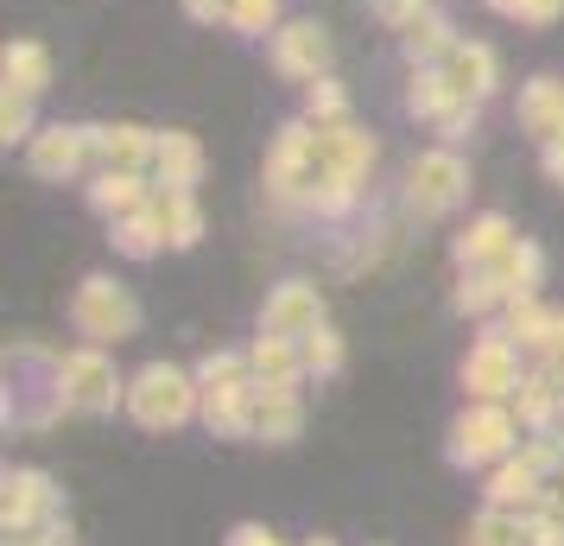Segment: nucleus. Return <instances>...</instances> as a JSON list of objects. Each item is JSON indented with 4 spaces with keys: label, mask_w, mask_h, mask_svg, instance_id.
<instances>
[{
    "label": "nucleus",
    "mask_w": 564,
    "mask_h": 546,
    "mask_svg": "<svg viewBox=\"0 0 564 546\" xmlns=\"http://www.w3.org/2000/svg\"><path fill=\"white\" fill-rule=\"evenodd\" d=\"M317 324H324V292L311 287V280L273 287L267 312H260V331H267V338H311Z\"/></svg>",
    "instance_id": "obj_8"
},
{
    "label": "nucleus",
    "mask_w": 564,
    "mask_h": 546,
    "mask_svg": "<svg viewBox=\"0 0 564 546\" xmlns=\"http://www.w3.org/2000/svg\"><path fill=\"white\" fill-rule=\"evenodd\" d=\"M305 546H336V540H305Z\"/></svg>",
    "instance_id": "obj_44"
},
{
    "label": "nucleus",
    "mask_w": 564,
    "mask_h": 546,
    "mask_svg": "<svg viewBox=\"0 0 564 546\" xmlns=\"http://www.w3.org/2000/svg\"><path fill=\"white\" fill-rule=\"evenodd\" d=\"M153 210H159V223H165V242L172 248H197L204 242V210H197V197L184 184H159Z\"/></svg>",
    "instance_id": "obj_17"
},
{
    "label": "nucleus",
    "mask_w": 564,
    "mask_h": 546,
    "mask_svg": "<svg viewBox=\"0 0 564 546\" xmlns=\"http://www.w3.org/2000/svg\"><path fill=\"white\" fill-rule=\"evenodd\" d=\"M299 432H305V400H299V388H260L254 439H267V445H292Z\"/></svg>",
    "instance_id": "obj_15"
},
{
    "label": "nucleus",
    "mask_w": 564,
    "mask_h": 546,
    "mask_svg": "<svg viewBox=\"0 0 564 546\" xmlns=\"http://www.w3.org/2000/svg\"><path fill=\"white\" fill-rule=\"evenodd\" d=\"M248 363H254V382L260 388H299V375H305V343L299 338H267L248 350Z\"/></svg>",
    "instance_id": "obj_13"
},
{
    "label": "nucleus",
    "mask_w": 564,
    "mask_h": 546,
    "mask_svg": "<svg viewBox=\"0 0 564 546\" xmlns=\"http://www.w3.org/2000/svg\"><path fill=\"white\" fill-rule=\"evenodd\" d=\"M191 7V20H223V13H235L229 0H184Z\"/></svg>",
    "instance_id": "obj_40"
},
{
    "label": "nucleus",
    "mask_w": 564,
    "mask_h": 546,
    "mask_svg": "<svg viewBox=\"0 0 564 546\" xmlns=\"http://www.w3.org/2000/svg\"><path fill=\"white\" fill-rule=\"evenodd\" d=\"M564 0H513V20H527V26H545V20H558Z\"/></svg>",
    "instance_id": "obj_39"
},
{
    "label": "nucleus",
    "mask_w": 564,
    "mask_h": 546,
    "mask_svg": "<svg viewBox=\"0 0 564 546\" xmlns=\"http://www.w3.org/2000/svg\"><path fill=\"white\" fill-rule=\"evenodd\" d=\"M153 197L147 184H140V172H102V179L89 184V204L102 210V216H128V210H140Z\"/></svg>",
    "instance_id": "obj_24"
},
{
    "label": "nucleus",
    "mask_w": 564,
    "mask_h": 546,
    "mask_svg": "<svg viewBox=\"0 0 564 546\" xmlns=\"http://www.w3.org/2000/svg\"><path fill=\"white\" fill-rule=\"evenodd\" d=\"M463 191H469V172H463L457 153H419L406 172V204L419 216H444V210L463 204Z\"/></svg>",
    "instance_id": "obj_7"
},
{
    "label": "nucleus",
    "mask_w": 564,
    "mask_h": 546,
    "mask_svg": "<svg viewBox=\"0 0 564 546\" xmlns=\"http://www.w3.org/2000/svg\"><path fill=\"white\" fill-rule=\"evenodd\" d=\"M153 165H159V184H191L204 179V147L191 140V133H159V153H153Z\"/></svg>",
    "instance_id": "obj_22"
},
{
    "label": "nucleus",
    "mask_w": 564,
    "mask_h": 546,
    "mask_svg": "<svg viewBox=\"0 0 564 546\" xmlns=\"http://www.w3.org/2000/svg\"><path fill=\"white\" fill-rule=\"evenodd\" d=\"M527 375H520V356H513V338L508 331H488L469 356H463V388L469 400H513Z\"/></svg>",
    "instance_id": "obj_5"
},
{
    "label": "nucleus",
    "mask_w": 564,
    "mask_h": 546,
    "mask_svg": "<svg viewBox=\"0 0 564 546\" xmlns=\"http://www.w3.org/2000/svg\"><path fill=\"white\" fill-rule=\"evenodd\" d=\"M513 439H520V414H513L508 400H469L451 419L444 458L457 470H495L501 458H513Z\"/></svg>",
    "instance_id": "obj_1"
},
{
    "label": "nucleus",
    "mask_w": 564,
    "mask_h": 546,
    "mask_svg": "<svg viewBox=\"0 0 564 546\" xmlns=\"http://www.w3.org/2000/svg\"><path fill=\"white\" fill-rule=\"evenodd\" d=\"M45 83H52V57L39 52V45H7V89L39 96Z\"/></svg>",
    "instance_id": "obj_26"
},
{
    "label": "nucleus",
    "mask_w": 564,
    "mask_h": 546,
    "mask_svg": "<svg viewBox=\"0 0 564 546\" xmlns=\"http://www.w3.org/2000/svg\"><path fill=\"white\" fill-rule=\"evenodd\" d=\"M70 324H77V338L89 343H121L140 331V306H133L128 287H115L108 274H89L70 299Z\"/></svg>",
    "instance_id": "obj_4"
},
{
    "label": "nucleus",
    "mask_w": 564,
    "mask_h": 546,
    "mask_svg": "<svg viewBox=\"0 0 564 546\" xmlns=\"http://www.w3.org/2000/svg\"><path fill=\"white\" fill-rule=\"evenodd\" d=\"M311 115H324V121H343V89L336 83H311Z\"/></svg>",
    "instance_id": "obj_36"
},
{
    "label": "nucleus",
    "mask_w": 564,
    "mask_h": 546,
    "mask_svg": "<svg viewBox=\"0 0 564 546\" xmlns=\"http://www.w3.org/2000/svg\"><path fill=\"white\" fill-rule=\"evenodd\" d=\"M223 546H285V540L273 534V527H260V521H241V527H235Z\"/></svg>",
    "instance_id": "obj_38"
},
{
    "label": "nucleus",
    "mask_w": 564,
    "mask_h": 546,
    "mask_svg": "<svg viewBox=\"0 0 564 546\" xmlns=\"http://www.w3.org/2000/svg\"><path fill=\"white\" fill-rule=\"evenodd\" d=\"M508 248H513L508 216H476V223L457 235V260H463V267H495Z\"/></svg>",
    "instance_id": "obj_20"
},
{
    "label": "nucleus",
    "mask_w": 564,
    "mask_h": 546,
    "mask_svg": "<svg viewBox=\"0 0 564 546\" xmlns=\"http://www.w3.org/2000/svg\"><path fill=\"white\" fill-rule=\"evenodd\" d=\"M26 128H32V96H26V89H7V108H0V133H7V140H26Z\"/></svg>",
    "instance_id": "obj_33"
},
{
    "label": "nucleus",
    "mask_w": 564,
    "mask_h": 546,
    "mask_svg": "<svg viewBox=\"0 0 564 546\" xmlns=\"http://www.w3.org/2000/svg\"><path fill=\"white\" fill-rule=\"evenodd\" d=\"M305 343V375H343V338H336L330 324H317Z\"/></svg>",
    "instance_id": "obj_29"
},
{
    "label": "nucleus",
    "mask_w": 564,
    "mask_h": 546,
    "mask_svg": "<svg viewBox=\"0 0 564 546\" xmlns=\"http://www.w3.org/2000/svg\"><path fill=\"white\" fill-rule=\"evenodd\" d=\"M552 324H558V318L545 312L539 299H508V338L539 343V350H545V343H552Z\"/></svg>",
    "instance_id": "obj_28"
},
{
    "label": "nucleus",
    "mask_w": 564,
    "mask_h": 546,
    "mask_svg": "<svg viewBox=\"0 0 564 546\" xmlns=\"http://www.w3.org/2000/svg\"><path fill=\"white\" fill-rule=\"evenodd\" d=\"M527 546H564V515L552 508V502L527 515Z\"/></svg>",
    "instance_id": "obj_32"
},
{
    "label": "nucleus",
    "mask_w": 564,
    "mask_h": 546,
    "mask_svg": "<svg viewBox=\"0 0 564 546\" xmlns=\"http://www.w3.org/2000/svg\"><path fill=\"white\" fill-rule=\"evenodd\" d=\"M513 414H520L527 432L558 426V414H564V368H539V375H527V382L513 388Z\"/></svg>",
    "instance_id": "obj_11"
},
{
    "label": "nucleus",
    "mask_w": 564,
    "mask_h": 546,
    "mask_svg": "<svg viewBox=\"0 0 564 546\" xmlns=\"http://www.w3.org/2000/svg\"><path fill=\"white\" fill-rule=\"evenodd\" d=\"M552 508H558V515H564V470H558V477H552Z\"/></svg>",
    "instance_id": "obj_42"
},
{
    "label": "nucleus",
    "mask_w": 564,
    "mask_h": 546,
    "mask_svg": "<svg viewBox=\"0 0 564 546\" xmlns=\"http://www.w3.org/2000/svg\"><path fill=\"white\" fill-rule=\"evenodd\" d=\"M375 13H381L387 26H400V32H412L425 13H419V0H375Z\"/></svg>",
    "instance_id": "obj_35"
},
{
    "label": "nucleus",
    "mask_w": 564,
    "mask_h": 546,
    "mask_svg": "<svg viewBox=\"0 0 564 546\" xmlns=\"http://www.w3.org/2000/svg\"><path fill=\"white\" fill-rule=\"evenodd\" d=\"M241 375H254V363L235 356V350H216V356L197 363V382H204V388H223V382H241Z\"/></svg>",
    "instance_id": "obj_31"
},
{
    "label": "nucleus",
    "mask_w": 564,
    "mask_h": 546,
    "mask_svg": "<svg viewBox=\"0 0 564 546\" xmlns=\"http://www.w3.org/2000/svg\"><path fill=\"white\" fill-rule=\"evenodd\" d=\"M508 299V287H501V274L495 267H463V287H457V312L482 318L488 306H501Z\"/></svg>",
    "instance_id": "obj_27"
},
{
    "label": "nucleus",
    "mask_w": 564,
    "mask_h": 546,
    "mask_svg": "<svg viewBox=\"0 0 564 546\" xmlns=\"http://www.w3.org/2000/svg\"><path fill=\"white\" fill-rule=\"evenodd\" d=\"M96 140H89V128H45V133H32V172L39 179H70L83 165V153H89Z\"/></svg>",
    "instance_id": "obj_12"
},
{
    "label": "nucleus",
    "mask_w": 564,
    "mask_h": 546,
    "mask_svg": "<svg viewBox=\"0 0 564 546\" xmlns=\"http://www.w3.org/2000/svg\"><path fill=\"white\" fill-rule=\"evenodd\" d=\"M0 527L7 534H32V527H45V521L64 515V495L52 490V477L45 470H7V483H0Z\"/></svg>",
    "instance_id": "obj_6"
},
{
    "label": "nucleus",
    "mask_w": 564,
    "mask_h": 546,
    "mask_svg": "<svg viewBox=\"0 0 564 546\" xmlns=\"http://www.w3.org/2000/svg\"><path fill=\"white\" fill-rule=\"evenodd\" d=\"M444 83L457 89L463 103H482L495 89V52L488 45H451L444 52Z\"/></svg>",
    "instance_id": "obj_16"
},
{
    "label": "nucleus",
    "mask_w": 564,
    "mask_h": 546,
    "mask_svg": "<svg viewBox=\"0 0 564 546\" xmlns=\"http://www.w3.org/2000/svg\"><path fill=\"white\" fill-rule=\"evenodd\" d=\"M482 495L495 502V508H513V515H533V508H545L552 502V483L539 477L520 451L513 458H501V464L488 470V483H482Z\"/></svg>",
    "instance_id": "obj_10"
},
{
    "label": "nucleus",
    "mask_w": 564,
    "mask_h": 546,
    "mask_svg": "<svg viewBox=\"0 0 564 546\" xmlns=\"http://www.w3.org/2000/svg\"><path fill=\"white\" fill-rule=\"evenodd\" d=\"M273 64H280L285 77H317V71L330 64V39H324V26H311V20L285 26L280 45H273Z\"/></svg>",
    "instance_id": "obj_14"
},
{
    "label": "nucleus",
    "mask_w": 564,
    "mask_h": 546,
    "mask_svg": "<svg viewBox=\"0 0 564 546\" xmlns=\"http://www.w3.org/2000/svg\"><path fill=\"white\" fill-rule=\"evenodd\" d=\"M520 458H527V464H533L539 477L552 483V477L564 470V432H558V426H545V432H533V439L520 445Z\"/></svg>",
    "instance_id": "obj_30"
},
{
    "label": "nucleus",
    "mask_w": 564,
    "mask_h": 546,
    "mask_svg": "<svg viewBox=\"0 0 564 546\" xmlns=\"http://www.w3.org/2000/svg\"><path fill=\"white\" fill-rule=\"evenodd\" d=\"M197 407H204V382L184 375V368H172V363H147L128 382V414H133L140 432H172V426H184Z\"/></svg>",
    "instance_id": "obj_2"
},
{
    "label": "nucleus",
    "mask_w": 564,
    "mask_h": 546,
    "mask_svg": "<svg viewBox=\"0 0 564 546\" xmlns=\"http://www.w3.org/2000/svg\"><path fill=\"white\" fill-rule=\"evenodd\" d=\"M260 414V382L241 375V382H223V388H204V426L216 439H248Z\"/></svg>",
    "instance_id": "obj_9"
},
{
    "label": "nucleus",
    "mask_w": 564,
    "mask_h": 546,
    "mask_svg": "<svg viewBox=\"0 0 564 546\" xmlns=\"http://www.w3.org/2000/svg\"><path fill=\"white\" fill-rule=\"evenodd\" d=\"M89 140H96V153L108 159V172H140V165L159 153V140L147 128H89Z\"/></svg>",
    "instance_id": "obj_19"
},
{
    "label": "nucleus",
    "mask_w": 564,
    "mask_h": 546,
    "mask_svg": "<svg viewBox=\"0 0 564 546\" xmlns=\"http://www.w3.org/2000/svg\"><path fill=\"white\" fill-rule=\"evenodd\" d=\"M57 394H64V414H89V419L128 407V382L115 375L102 343H83L70 356H57Z\"/></svg>",
    "instance_id": "obj_3"
},
{
    "label": "nucleus",
    "mask_w": 564,
    "mask_h": 546,
    "mask_svg": "<svg viewBox=\"0 0 564 546\" xmlns=\"http://www.w3.org/2000/svg\"><path fill=\"white\" fill-rule=\"evenodd\" d=\"M273 13H280V0H235L229 20L241 32H267V26H273Z\"/></svg>",
    "instance_id": "obj_34"
},
{
    "label": "nucleus",
    "mask_w": 564,
    "mask_h": 546,
    "mask_svg": "<svg viewBox=\"0 0 564 546\" xmlns=\"http://www.w3.org/2000/svg\"><path fill=\"white\" fill-rule=\"evenodd\" d=\"M520 121L533 140H564V83L539 77L527 83V96H520Z\"/></svg>",
    "instance_id": "obj_18"
},
{
    "label": "nucleus",
    "mask_w": 564,
    "mask_h": 546,
    "mask_svg": "<svg viewBox=\"0 0 564 546\" xmlns=\"http://www.w3.org/2000/svg\"><path fill=\"white\" fill-rule=\"evenodd\" d=\"M115 248L133 255V260H153L159 248H165V223H159L153 197H147L140 210H128V216H115Z\"/></svg>",
    "instance_id": "obj_21"
},
{
    "label": "nucleus",
    "mask_w": 564,
    "mask_h": 546,
    "mask_svg": "<svg viewBox=\"0 0 564 546\" xmlns=\"http://www.w3.org/2000/svg\"><path fill=\"white\" fill-rule=\"evenodd\" d=\"M545 356H552V368H564V312H558V324H552V343H545Z\"/></svg>",
    "instance_id": "obj_41"
},
{
    "label": "nucleus",
    "mask_w": 564,
    "mask_h": 546,
    "mask_svg": "<svg viewBox=\"0 0 564 546\" xmlns=\"http://www.w3.org/2000/svg\"><path fill=\"white\" fill-rule=\"evenodd\" d=\"M406 39H412V52H451V39H444V20H419Z\"/></svg>",
    "instance_id": "obj_37"
},
{
    "label": "nucleus",
    "mask_w": 564,
    "mask_h": 546,
    "mask_svg": "<svg viewBox=\"0 0 564 546\" xmlns=\"http://www.w3.org/2000/svg\"><path fill=\"white\" fill-rule=\"evenodd\" d=\"M463 546H527V515H513V508H495V502H488L482 515L463 527Z\"/></svg>",
    "instance_id": "obj_23"
},
{
    "label": "nucleus",
    "mask_w": 564,
    "mask_h": 546,
    "mask_svg": "<svg viewBox=\"0 0 564 546\" xmlns=\"http://www.w3.org/2000/svg\"><path fill=\"white\" fill-rule=\"evenodd\" d=\"M495 7H501V13H513V0H495Z\"/></svg>",
    "instance_id": "obj_43"
},
{
    "label": "nucleus",
    "mask_w": 564,
    "mask_h": 546,
    "mask_svg": "<svg viewBox=\"0 0 564 546\" xmlns=\"http://www.w3.org/2000/svg\"><path fill=\"white\" fill-rule=\"evenodd\" d=\"M539 267H545V260H539L533 242H513L508 255L495 260V274H501L508 299H533V292H539Z\"/></svg>",
    "instance_id": "obj_25"
}]
</instances>
